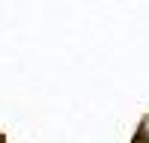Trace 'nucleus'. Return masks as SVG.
<instances>
[]
</instances>
